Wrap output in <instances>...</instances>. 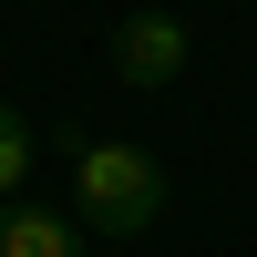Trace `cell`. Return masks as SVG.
<instances>
[{
	"label": "cell",
	"instance_id": "obj_1",
	"mask_svg": "<svg viewBox=\"0 0 257 257\" xmlns=\"http://www.w3.org/2000/svg\"><path fill=\"white\" fill-rule=\"evenodd\" d=\"M165 165L144 155V144H72V206H82V226H103V237H155L165 226Z\"/></svg>",
	"mask_w": 257,
	"mask_h": 257
},
{
	"label": "cell",
	"instance_id": "obj_2",
	"mask_svg": "<svg viewBox=\"0 0 257 257\" xmlns=\"http://www.w3.org/2000/svg\"><path fill=\"white\" fill-rule=\"evenodd\" d=\"M185 62H196V21H185V11H134L113 31V82H123V93H165Z\"/></svg>",
	"mask_w": 257,
	"mask_h": 257
},
{
	"label": "cell",
	"instance_id": "obj_3",
	"mask_svg": "<svg viewBox=\"0 0 257 257\" xmlns=\"http://www.w3.org/2000/svg\"><path fill=\"white\" fill-rule=\"evenodd\" d=\"M0 257H93V247H82L72 216H52V206L11 196V206H0Z\"/></svg>",
	"mask_w": 257,
	"mask_h": 257
},
{
	"label": "cell",
	"instance_id": "obj_4",
	"mask_svg": "<svg viewBox=\"0 0 257 257\" xmlns=\"http://www.w3.org/2000/svg\"><path fill=\"white\" fill-rule=\"evenodd\" d=\"M31 155H41V144H31V123H21L11 103H0V206H11L21 185H31Z\"/></svg>",
	"mask_w": 257,
	"mask_h": 257
}]
</instances>
